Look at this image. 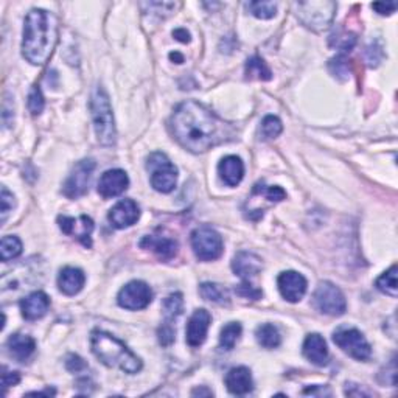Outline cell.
Returning <instances> with one entry per match:
<instances>
[{
	"label": "cell",
	"instance_id": "obj_1",
	"mask_svg": "<svg viewBox=\"0 0 398 398\" xmlns=\"http://www.w3.org/2000/svg\"><path fill=\"white\" fill-rule=\"evenodd\" d=\"M176 141L192 152H206L234 137V128L198 101L180 103L171 115Z\"/></svg>",
	"mask_w": 398,
	"mask_h": 398
},
{
	"label": "cell",
	"instance_id": "obj_2",
	"mask_svg": "<svg viewBox=\"0 0 398 398\" xmlns=\"http://www.w3.org/2000/svg\"><path fill=\"white\" fill-rule=\"evenodd\" d=\"M58 41L57 19L45 10L33 8L25 19L22 55L34 66H43L52 57Z\"/></svg>",
	"mask_w": 398,
	"mask_h": 398
},
{
	"label": "cell",
	"instance_id": "obj_3",
	"mask_svg": "<svg viewBox=\"0 0 398 398\" xmlns=\"http://www.w3.org/2000/svg\"><path fill=\"white\" fill-rule=\"evenodd\" d=\"M90 344H92L94 355L104 366L118 367L129 375L137 374L138 370L142 369L141 358H137V356L125 346V342L117 339L113 334L95 330L92 336H90Z\"/></svg>",
	"mask_w": 398,
	"mask_h": 398
},
{
	"label": "cell",
	"instance_id": "obj_4",
	"mask_svg": "<svg viewBox=\"0 0 398 398\" xmlns=\"http://www.w3.org/2000/svg\"><path fill=\"white\" fill-rule=\"evenodd\" d=\"M90 113H92L94 128L99 142L104 146H113L117 138L114 114L106 90L101 86H97L90 97Z\"/></svg>",
	"mask_w": 398,
	"mask_h": 398
},
{
	"label": "cell",
	"instance_id": "obj_5",
	"mask_svg": "<svg viewBox=\"0 0 398 398\" xmlns=\"http://www.w3.org/2000/svg\"><path fill=\"white\" fill-rule=\"evenodd\" d=\"M146 169L151 171V185L160 193H170L176 187L178 169L164 152H152L148 157Z\"/></svg>",
	"mask_w": 398,
	"mask_h": 398
},
{
	"label": "cell",
	"instance_id": "obj_6",
	"mask_svg": "<svg viewBox=\"0 0 398 398\" xmlns=\"http://www.w3.org/2000/svg\"><path fill=\"white\" fill-rule=\"evenodd\" d=\"M296 6L300 22L314 31L325 30L332 24L336 11L334 2H300Z\"/></svg>",
	"mask_w": 398,
	"mask_h": 398
},
{
	"label": "cell",
	"instance_id": "obj_7",
	"mask_svg": "<svg viewBox=\"0 0 398 398\" xmlns=\"http://www.w3.org/2000/svg\"><path fill=\"white\" fill-rule=\"evenodd\" d=\"M193 253L202 262H212L222 254V239L215 229L201 226L192 234Z\"/></svg>",
	"mask_w": 398,
	"mask_h": 398
},
{
	"label": "cell",
	"instance_id": "obj_8",
	"mask_svg": "<svg viewBox=\"0 0 398 398\" xmlns=\"http://www.w3.org/2000/svg\"><path fill=\"white\" fill-rule=\"evenodd\" d=\"M313 304L320 313L328 314V316H342L347 310L344 294L338 286L330 282L319 283L316 291H314Z\"/></svg>",
	"mask_w": 398,
	"mask_h": 398
},
{
	"label": "cell",
	"instance_id": "obj_9",
	"mask_svg": "<svg viewBox=\"0 0 398 398\" xmlns=\"http://www.w3.org/2000/svg\"><path fill=\"white\" fill-rule=\"evenodd\" d=\"M333 341L342 352L358 361L369 360L370 353H372V348H370L364 334L356 328H339L333 333Z\"/></svg>",
	"mask_w": 398,
	"mask_h": 398
},
{
	"label": "cell",
	"instance_id": "obj_10",
	"mask_svg": "<svg viewBox=\"0 0 398 398\" xmlns=\"http://www.w3.org/2000/svg\"><path fill=\"white\" fill-rule=\"evenodd\" d=\"M94 170H95V162L92 159L80 160V162L73 166L71 176L67 178L64 188H62V193L71 199L83 197V194L87 192Z\"/></svg>",
	"mask_w": 398,
	"mask_h": 398
},
{
	"label": "cell",
	"instance_id": "obj_11",
	"mask_svg": "<svg viewBox=\"0 0 398 398\" xmlns=\"http://www.w3.org/2000/svg\"><path fill=\"white\" fill-rule=\"evenodd\" d=\"M152 292L145 282L134 280L125 285L118 292L117 302L125 310H143L151 304Z\"/></svg>",
	"mask_w": 398,
	"mask_h": 398
},
{
	"label": "cell",
	"instance_id": "obj_12",
	"mask_svg": "<svg viewBox=\"0 0 398 398\" xmlns=\"http://www.w3.org/2000/svg\"><path fill=\"white\" fill-rule=\"evenodd\" d=\"M59 227L66 235H71L73 239L80 240L86 248L92 246V235L94 230V221L86 215H81L80 218H71V216H59L58 218Z\"/></svg>",
	"mask_w": 398,
	"mask_h": 398
},
{
	"label": "cell",
	"instance_id": "obj_13",
	"mask_svg": "<svg viewBox=\"0 0 398 398\" xmlns=\"http://www.w3.org/2000/svg\"><path fill=\"white\" fill-rule=\"evenodd\" d=\"M278 291L288 302H299L306 292V280L302 274L296 271H285L277 278Z\"/></svg>",
	"mask_w": 398,
	"mask_h": 398
},
{
	"label": "cell",
	"instance_id": "obj_14",
	"mask_svg": "<svg viewBox=\"0 0 398 398\" xmlns=\"http://www.w3.org/2000/svg\"><path fill=\"white\" fill-rule=\"evenodd\" d=\"M212 316L207 310L201 308L197 310L193 314L190 320L187 324V342L190 347H199L204 344V341L207 338L208 327H211Z\"/></svg>",
	"mask_w": 398,
	"mask_h": 398
},
{
	"label": "cell",
	"instance_id": "obj_15",
	"mask_svg": "<svg viewBox=\"0 0 398 398\" xmlns=\"http://www.w3.org/2000/svg\"><path fill=\"white\" fill-rule=\"evenodd\" d=\"M138 218H141V208H138L137 202L132 199L117 202L109 212V221L113 222L115 229H125L136 225Z\"/></svg>",
	"mask_w": 398,
	"mask_h": 398
},
{
	"label": "cell",
	"instance_id": "obj_16",
	"mask_svg": "<svg viewBox=\"0 0 398 398\" xmlns=\"http://www.w3.org/2000/svg\"><path fill=\"white\" fill-rule=\"evenodd\" d=\"M129 185L128 174L123 170H108L99 180V193L104 199L115 198L127 190Z\"/></svg>",
	"mask_w": 398,
	"mask_h": 398
},
{
	"label": "cell",
	"instance_id": "obj_17",
	"mask_svg": "<svg viewBox=\"0 0 398 398\" xmlns=\"http://www.w3.org/2000/svg\"><path fill=\"white\" fill-rule=\"evenodd\" d=\"M48 306H50V299L45 292L34 291L20 302V311L27 320H38L45 316Z\"/></svg>",
	"mask_w": 398,
	"mask_h": 398
},
{
	"label": "cell",
	"instance_id": "obj_18",
	"mask_svg": "<svg viewBox=\"0 0 398 398\" xmlns=\"http://www.w3.org/2000/svg\"><path fill=\"white\" fill-rule=\"evenodd\" d=\"M226 388L234 395H246L254 389V381L248 367H234L226 375Z\"/></svg>",
	"mask_w": 398,
	"mask_h": 398
},
{
	"label": "cell",
	"instance_id": "obj_19",
	"mask_svg": "<svg viewBox=\"0 0 398 398\" xmlns=\"http://www.w3.org/2000/svg\"><path fill=\"white\" fill-rule=\"evenodd\" d=\"M232 269L235 272V276H239L243 278V280L248 282L249 278L255 277L258 272L262 271V260L260 257H257L253 253L241 250V253L234 257Z\"/></svg>",
	"mask_w": 398,
	"mask_h": 398
},
{
	"label": "cell",
	"instance_id": "obj_20",
	"mask_svg": "<svg viewBox=\"0 0 398 398\" xmlns=\"http://www.w3.org/2000/svg\"><path fill=\"white\" fill-rule=\"evenodd\" d=\"M304 355L305 358L316 366H325L328 361V348L325 339L318 333H313L306 336L304 342Z\"/></svg>",
	"mask_w": 398,
	"mask_h": 398
},
{
	"label": "cell",
	"instance_id": "obj_21",
	"mask_svg": "<svg viewBox=\"0 0 398 398\" xmlns=\"http://www.w3.org/2000/svg\"><path fill=\"white\" fill-rule=\"evenodd\" d=\"M86 283L85 272L78 268L67 266L59 272L58 277V286L59 290L67 296H75L83 290V286Z\"/></svg>",
	"mask_w": 398,
	"mask_h": 398
},
{
	"label": "cell",
	"instance_id": "obj_22",
	"mask_svg": "<svg viewBox=\"0 0 398 398\" xmlns=\"http://www.w3.org/2000/svg\"><path fill=\"white\" fill-rule=\"evenodd\" d=\"M142 249H151L152 253H156L162 260H170L178 253V241L166 236H156L148 235L138 244Z\"/></svg>",
	"mask_w": 398,
	"mask_h": 398
},
{
	"label": "cell",
	"instance_id": "obj_23",
	"mask_svg": "<svg viewBox=\"0 0 398 398\" xmlns=\"http://www.w3.org/2000/svg\"><path fill=\"white\" fill-rule=\"evenodd\" d=\"M220 178L225 180L229 187H235L241 183L244 176V164L240 157L227 156L218 165Z\"/></svg>",
	"mask_w": 398,
	"mask_h": 398
},
{
	"label": "cell",
	"instance_id": "obj_24",
	"mask_svg": "<svg viewBox=\"0 0 398 398\" xmlns=\"http://www.w3.org/2000/svg\"><path fill=\"white\" fill-rule=\"evenodd\" d=\"M10 355L16 361H25L33 355L34 348H36V342L29 334H11L8 342H6Z\"/></svg>",
	"mask_w": 398,
	"mask_h": 398
},
{
	"label": "cell",
	"instance_id": "obj_25",
	"mask_svg": "<svg viewBox=\"0 0 398 398\" xmlns=\"http://www.w3.org/2000/svg\"><path fill=\"white\" fill-rule=\"evenodd\" d=\"M255 338L258 341V344L264 348H276L280 346L282 342L280 333H278L277 327H274L272 324H263L258 327L255 332Z\"/></svg>",
	"mask_w": 398,
	"mask_h": 398
},
{
	"label": "cell",
	"instance_id": "obj_26",
	"mask_svg": "<svg viewBox=\"0 0 398 398\" xmlns=\"http://www.w3.org/2000/svg\"><path fill=\"white\" fill-rule=\"evenodd\" d=\"M199 292L202 297L206 300H211L213 304H220V305L229 304V291L225 288V286H221L218 283H211V282L202 283L199 286Z\"/></svg>",
	"mask_w": 398,
	"mask_h": 398
},
{
	"label": "cell",
	"instance_id": "obj_27",
	"mask_svg": "<svg viewBox=\"0 0 398 398\" xmlns=\"http://www.w3.org/2000/svg\"><path fill=\"white\" fill-rule=\"evenodd\" d=\"M164 316L165 324H171L173 320H176L184 310V299L180 292H174V294L169 296L164 300Z\"/></svg>",
	"mask_w": 398,
	"mask_h": 398
},
{
	"label": "cell",
	"instance_id": "obj_28",
	"mask_svg": "<svg viewBox=\"0 0 398 398\" xmlns=\"http://www.w3.org/2000/svg\"><path fill=\"white\" fill-rule=\"evenodd\" d=\"M246 75H248V78H257L262 81H269L272 78L269 67L260 57H253L250 59H248Z\"/></svg>",
	"mask_w": 398,
	"mask_h": 398
},
{
	"label": "cell",
	"instance_id": "obj_29",
	"mask_svg": "<svg viewBox=\"0 0 398 398\" xmlns=\"http://www.w3.org/2000/svg\"><path fill=\"white\" fill-rule=\"evenodd\" d=\"M376 288H378L384 294L390 297H397L398 294V286H397V264H394L389 271L384 272L381 277L376 280Z\"/></svg>",
	"mask_w": 398,
	"mask_h": 398
},
{
	"label": "cell",
	"instance_id": "obj_30",
	"mask_svg": "<svg viewBox=\"0 0 398 398\" xmlns=\"http://www.w3.org/2000/svg\"><path fill=\"white\" fill-rule=\"evenodd\" d=\"M241 325L239 322H230L227 324L225 328L221 330V336H220V344L225 350H232L235 347L236 341L240 339L241 336Z\"/></svg>",
	"mask_w": 398,
	"mask_h": 398
},
{
	"label": "cell",
	"instance_id": "obj_31",
	"mask_svg": "<svg viewBox=\"0 0 398 398\" xmlns=\"http://www.w3.org/2000/svg\"><path fill=\"white\" fill-rule=\"evenodd\" d=\"M0 253H2V260L8 262L13 258L19 257L22 254V243L15 235H6L2 239V248H0Z\"/></svg>",
	"mask_w": 398,
	"mask_h": 398
},
{
	"label": "cell",
	"instance_id": "obj_32",
	"mask_svg": "<svg viewBox=\"0 0 398 398\" xmlns=\"http://www.w3.org/2000/svg\"><path fill=\"white\" fill-rule=\"evenodd\" d=\"M246 8L250 15L258 19H271L276 16L277 13V3L274 2H249L246 3Z\"/></svg>",
	"mask_w": 398,
	"mask_h": 398
},
{
	"label": "cell",
	"instance_id": "obj_33",
	"mask_svg": "<svg viewBox=\"0 0 398 398\" xmlns=\"http://www.w3.org/2000/svg\"><path fill=\"white\" fill-rule=\"evenodd\" d=\"M283 125L280 118L276 115H266L262 122V136L263 138H276L282 134Z\"/></svg>",
	"mask_w": 398,
	"mask_h": 398
},
{
	"label": "cell",
	"instance_id": "obj_34",
	"mask_svg": "<svg viewBox=\"0 0 398 398\" xmlns=\"http://www.w3.org/2000/svg\"><path fill=\"white\" fill-rule=\"evenodd\" d=\"M45 108L44 95L41 92L39 86H33L29 95V109L33 115H39Z\"/></svg>",
	"mask_w": 398,
	"mask_h": 398
},
{
	"label": "cell",
	"instance_id": "obj_35",
	"mask_svg": "<svg viewBox=\"0 0 398 398\" xmlns=\"http://www.w3.org/2000/svg\"><path fill=\"white\" fill-rule=\"evenodd\" d=\"M333 41H334V43H332V44L336 48H339L341 52H350L352 48L355 47V44H356L355 34H350V33L338 34V36L334 38Z\"/></svg>",
	"mask_w": 398,
	"mask_h": 398
},
{
	"label": "cell",
	"instance_id": "obj_36",
	"mask_svg": "<svg viewBox=\"0 0 398 398\" xmlns=\"http://www.w3.org/2000/svg\"><path fill=\"white\" fill-rule=\"evenodd\" d=\"M0 202H2V222H5L6 216L13 211V207L16 206V201L15 197H13V193L8 192V188L2 187V197H0Z\"/></svg>",
	"mask_w": 398,
	"mask_h": 398
},
{
	"label": "cell",
	"instance_id": "obj_37",
	"mask_svg": "<svg viewBox=\"0 0 398 398\" xmlns=\"http://www.w3.org/2000/svg\"><path fill=\"white\" fill-rule=\"evenodd\" d=\"M235 292H236V294H239V296L249 297V299H253V300H258V299L262 297V291L254 288V286L250 285V283H248V282H244V283L236 286Z\"/></svg>",
	"mask_w": 398,
	"mask_h": 398
},
{
	"label": "cell",
	"instance_id": "obj_38",
	"mask_svg": "<svg viewBox=\"0 0 398 398\" xmlns=\"http://www.w3.org/2000/svg\"><path fill=\"white\" fill-rule=\"evenodd\" d=\"M255 190H260V192H264V194H266V198L269 201H274V202H280L286 198V193L283 188L280 187H268V188H262L260 185H257L255 187Z\"/></svg>",
	"mask_w": 398,
	"mask_h": 398
},
{
	"label": "cell",
	"instance_id": "obj_39",
	"mask_svg": "<svg viewBox=\"0 0 398 398\" xmlns=\"http://www.w3.org/2000/svg\"><path fill=\"white\" fill-rule=\"evenodd\" d=\"M330 69H332V72L334 73V76H339V78H342V80L348 78V66L346 64L344 58L338 57L336 59H333L330 62Z\"/></svg>",
	"mask_w": 398,
	"mask_h": 398
},
{
	"label": "cell",
	"instance_id": "obj_40",
	"mask_svg": "<svg viewBox=\"0 0 398 398\" xmlns=\"http://www.w3.org/2000/svg\"><path fill=\"white\" fill-rule=\"evenodd\" d=\"M174 328L171 324H164L162 327L159 328V341H160V344L165 346V347H169L173 344V341H174Z\"/></svg>",
	"mask_w": 398,
	"mask_h": 398
},
{
	"label": "cell",
	"instance_id": "obj_41",
	"mask_svg": "<svg viewBox=\"0 0 398 398\" xmlns=\"http://www.w3.org/2000/svg\"><path fill=\"white\" fill-rule=\"evenodd\" d=\"M383 48L378 47L376 44H372V45H369L367 47V50H366V57H367V62L372 67H376L380 64V61L383 59Z\"/></svg>",
	"mask_w": 398,
	"mask_h": 398
},
{
	"label": "cell",
	"instance_id": "obj_42",
	"mask_svg": "<svg viewBox=\"0 0 398 398\" xmlns=\"http://www.w3.org/2000/svg\"><path fill=\"white\" fill-rule=\"evenodd\" d=\"M66 367L69 372L78 374L83 369H86V362L78 355H69L66 358Z\"/></svg>",
	"mask_w": 398,
	"mask_h": 398
},
{
	"label": "cell",
	"instance_id": "obj_43",
	"mask_svg": "<svg viewBox=\"0 0 398 398\" xmlns=\"http://www.w3.org/2000/svg\"><path fill=\"white\" fill-rule=\"evenodd\" d=\"M19 381H20V375L17 372H10L8 369L3 367V374H2V386H3V389L10 388V386H16Z\"/></svg>",
	"mask_w": 398,
	"mask_h": 398
},
{
	"label": "cell",
	"instance_id": "obj_44",
	"mask_svg": "<svg viewBox=\"0 0 398 398\" xmlns=\"http://www.w3.org/2000/svg\"><path fill=\"white\" fill-rule=\"evenodd\" d=\"M397 2H388V3H372V8L378 13V15L381 16H389V15H392V13H395L397 10Z\"/></svg>",
	"mask_w": 398,
	"mask_h": 398
},
{
	"label": "cell",
	"instance_id": "obj_45",
	"mask_svg": "<svg viewBox=\"0 0 398 398\" xmlns=\"http://www.w3.org/2000/svg\"><path fill=\"white\" fill-rule=\"evenodd\" d=\"M173 36L176 38L180 43H190V33H188L185 29H178L173 31Z\"/></svg>",
	"mask_w": 398,
	"mask_h": 398
},
{
	"label": "cell",
	"instance_id": "obj_46",
	"mask_svg": "<svg viewBox=\"0 0 398 398\" xmlns=\"http://www.w3.org/2000/svg\"><path fill=\"white\" fill-rule=\"evenodd\" d=\"M192 395H206V397H211V395H213V392L212 390H208V389H206V388H198V389H194L193 392H192Z\"/></svg>",
	"mask_w": 398,
	"mask_h": 398
},
{
	"label": "cell",
	"instance_id": "obj_47",
	"mask_svg": "<svg viewBox=\"0 0 398 398\" xmlns=\"http://www.w3.org/2000/svg\"><path fill=\"white\" fill-rule=\"evenodd\" d=\"M170 59L171 61H176L178 64H180V62H184V57L180 53H178V52H174V53H170Z\"/></svg>",
	"mask_w": 398,
	"mask_h": 398
}]
</instances>
